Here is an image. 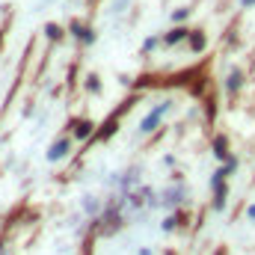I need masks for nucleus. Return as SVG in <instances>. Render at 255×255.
Returning <instances> with one entry per match:
<instances>
[{
  "label": "nucleus",
  "instance_id": "1",
  "mask_svg": "<svg viewBox=\"0 0 255 255\" xmlns=\"http://www.w3.org/2000/svg\"><path fill=\"white\" fill-rule=\"evenodd\" d=\"M68 148H71V145H68V139H60V142H54V148H51V154H48V157H51V160H60V157L68 154Z\"/></svg>",
  "mask_w": 255,
  "mask_h": 255
},
{
  "label": "nucleus",
  "instance_id": "2",
  "mask_svg": "<svg viewBox=\"0 0 255 255\" xmlns=\"http://www.w3.org/2000/svg\"><path fill=\"white\" fill-rule=\"evenodd\" d=\"M160 116H163V107H157L154 113H148V116H145V122H142V130H145V133H148V130H154V125H157V119H160Z\"/></svg>",
  "mask_w": 255,
  "mask_h": 255
},
{
  "label": "nucleus",
  "instance_id": "3",
  "mask_svg": "<svg viewBox=\"0 0 255 255\" xmlns=\"http://www.w3.org/2000/svg\"><path fill=\"white\" fill-rule=\"evenodd\" d=\"M89 128H92V125H86V122H80V125H77V136H89Z\"/></svg>",
  "mask_w": 255,
  "mask_h": 255
},
{
  "label": "nucleus",
  "instance_id": "4",
  "mask_svg": "<svg viewBox=\"0 0 255 255\" xmlns=\"http://www.w3.org/2000/svg\"><path fill=\"white\" fill-rule=\"evenodd\" d=\"M48 36H51V39H60V27H57V24H48Z\"/></svg>",
  "mask_w": 255,
  "mask_h": 255
},
{
  "label": "nucleus",
  "instance_id": "5",
  "mask_svg": "<svg viewBox=\"0 0 255 255\" xmlns=\"http://www.w3.org/2000/svg\"><path fill=\"white\" fill-rule=\"evenodd\" d=\"M181 36H184V30H175V33H172V36H169V39H166V42H178V39H181Z\"/></svg>",
  "mask_w": 255,
  "mask_h": 255
}]
</instances>
